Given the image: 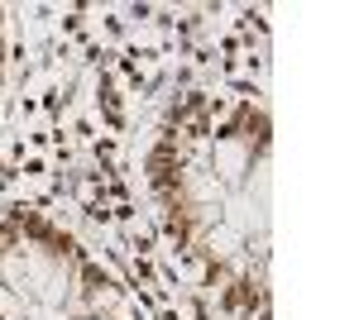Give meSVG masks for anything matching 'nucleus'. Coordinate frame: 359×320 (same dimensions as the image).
Listing matches in <instances>:
<instances>
[{"mask_svg":"<svg viewBox=\"0 0 359 320\" xmlns=\"http://www.w3.org/2000/svg\"><path fill=\"white\" fill-rule=\"evenodd\" d=\"M144 187L196 287L230 320H269V106L225 86L172 96L144 144Z\"/></svg>","mask_w":359,"mask_h":320,"instance_id":"f257e3e1","label":"nucleus"},{"mask_svg":"<svg viewBox=\"0 0 359 320\" xmlns=\"http://www.w3.org/2000/svg\"><path fill=\"white\" fill-rule=\"evenodd\" d=\"M0 320H139V311L62 220L0 206Z\"/></svg>","mask_w":359,"mask_h":320,"instance_id":"f03ea898","label":"nucleus"},{"mask_svg":"<svg viewBox=\"0 0 359 320\" xmlns=\"http://www.w3.org/2000/svg\"><path fill=\"white\" fill-rule=\"evenodd\" d=\"M0 86H5V10H0Z\"/></svg>","mask_w":359,"mask_h":320,"instance_id":"7ed1b4c3","label":"nucleus"}]
</instances>
